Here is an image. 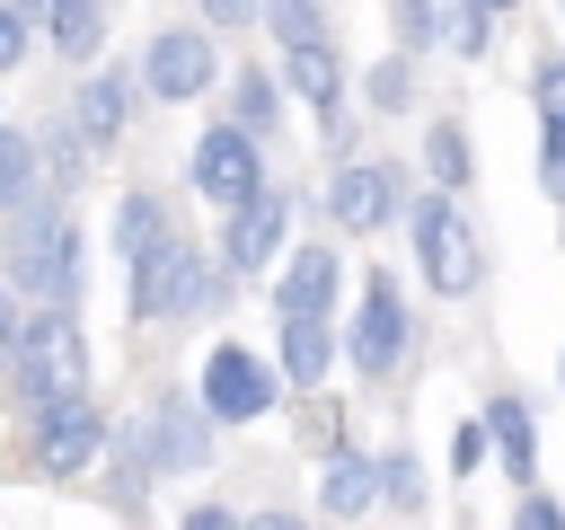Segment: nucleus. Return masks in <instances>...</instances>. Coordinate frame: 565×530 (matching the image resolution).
<instances>
[{
    "label": "nucleus",
    "instance_id": "f257e3e1",
    "mask_svg": "<svg viewBox=\"0 0 565 530\" xmlns=\"http://www.w3.org/2000/svg\"><path fill=\"white\" fill-rule=\"evenodd\" d=\"M0 283L26 309H79V292H88V230L71 221V203L35 194V203L9 212V230H0Z\"/></svg>",
    "mask_w": 565,
    "mask_h": 530
},
{
    "label": "nucleus",
    "instance_id": "f03ea898",
    "mask_svg": "<svg viewBox=\"0 0 565 530\" xmlns=\"http://www.w3.org/2000/svg\"><path fill=\"white\" fill-rule=\"evenodd\" d=\"M406 247H415V274H424L433 300H468L486 283V239H477V221H468L459 194H433L424 186L406 203Z\"/></svg>",
    "mask_w": 565,
    "mask_h": 530
},
{
    "label": "nucleus",
    "instance_id": "7ed1b4c3",
    "mask_svg": "<svg viewBox=\"0 0 565 530\" xmlns=\"http://www.w3.org/2000/svg\"><path fill=\"white\" fill-rule=\"evenodd\" d=\"M9 389L26 415L62 406L88 389V336H79V309H26L18 344H9Z\"/></svg>",
    "mask_w": 565,
    "mask_h": 530
},
{
    "label": "nucleus",
    "instance_id": "20e7f679",
    "mask_svg": "<svg viewBox=\"0 0 565 530\" xmlns=\"http://www.w3.org/2000/svg\"><path fill=\"white\" fill-rule=\"evenodd\" d=\"M230 265H212L185 230L168 239V247H150L141 265H132V318L141 327H168V318H194V309H230Z\"/></svg>",
    "mask_w": 565,
    "mask_h": 530
},
{
    "label": "nucleus",
    "instance_id": "39448f33",
    "mask_svg": "<svg viewBox=\"0 0 565 530\" xmlns=\"http://www.w3.org/2000/svg\"><path fill=\"white\" fill-rule=\"evenodd\" d=\"M406 344H415V309H406V292H397V274H362V300H353V327H344V362H353V380H388L397 362H406Z\"/></svg>",
    "mask_w": 565,
    "mask_h": 530
},
{
    "label": "nucleus",
    "instance_id": "423d86ee",
    "mask_svg": "<svg viewBox=\"0 0 565 530\" xmlns=\"http://www.w3.org/2000/svg\"><path fill=\"white\" fill-rule=\"evenodd\" d=\"M194 398H203V415L212 424H265L274 406H282V371L256 353V344H212L203 353V380H194Z\"/></svg>",
    "mask_w": 565,
    "mask_h": 530
},
{
    "label": "nucleus",
    "instance_id": "0eeeda50",
    "mask_svg": "<svg viewBox=\"0 0 565 530\" xmlns=\"http://www.w3.org/2000/svg\"><path fill=\"white\" fill-rule=\"evenodd\" d=\"M141 97H159V106H194V97H212L221 88V44H212V26H159L150 44H141Z\"/></svg>",
    "mask_w": 565,
    "mask_h": 530
},
{
    "label": "nucleus",
    "instance_id": "6e6552de",
    "mask_svg": "<svg viewBox=\"0 0 565 530\" xmlns=\"http://www.w3.org/2000/svg\"><path fill=\"white\" fill-rule=\"evenodd\" d=\"M185 177H194V194H203V203H221V212H238V203H256V194L274 186V177H265V141H256V132H238L230 115H221V124H203V141H194Z\"/></svg>",
    "mask_w": 565,
    "mask_h": 530
},
{
    "label": "nucleus",
    "instance_id": "1a4fd4ad",
    "mask_svg": "<svg viewBox=\"0 0 565 530\" xmlns=\"http://www.w3.org/2000/svg\"><path fill=\"white\" fill-rule=\"evenodd\" d=\"M406 203H415V194H406V168H397V159H335V168H327V221L353 230V239L388 230Z\"/></svg>",
    "mask_w": 565,
    "mask_h": 530
},
{
    "label": "nucleus",
    "instance_id": "9d476101",
    "mask_svg": "<svg viewBox=\"0 0 565 530\" xmlns=\"http://www.w3.org/2000/svg\"><path fill=\"white\" fill-rule=\"evenodd\" d=\"M212 433H221V424L203 415L194 389H159L150 415H141V442H150V468H159V477H194V468H212V451H221Z\"/></svg>",
    "mask_w": 565,
    "mask_h": 530
},
{
    "label": "nucleus",
    "instance_id": "9b49d317",
    "mask_svg": "<svg viewBox=\"0 0 565 530\" xmlns=\"http://www.w3.org/2000/svg\"><path fill=\"white\" fill-rule=\"evenodd\" d=\"M106 406L79 389V398H62V406H44V415H26V442H35V477H79L97 451H106Z\"/></svg>",
    "mask_w": 565,
    "mask_h": 530
},
{
    "label": "nucleus",
    "instance_id": "f8f14e48",
    "mask_svg": "<svg viewBox=\"0 0 565 530\" xmlns=\"http://www.w3.org/2000/svg\"><path fill=\"white\" fill-rule=\"evenodd\" d=\"M132 106H141V71H132V62H97V71H79V88H71V124H79L88 150H115L124 124H132Z\"/></svg>",
    "mask_w": 565,
    "mask_h": 530
},
{
    "label": "nucleus",
    "instance_id": "ddd939ff",
    "mask_svg": "<svg viewBox=\"0 0 565 530\" xmlns=\"http://www.w3.org/2000/svg\"><path fill=\"white\" fill-rule=\"evenodd\" d=\"M282 230H291V194L265 186L256 203L221 212V265H230V274H265V265L282 256Z\"/></svg>",
    "mask_w": 565,
    "mask_h": 530
},
{
    "label": "nucleus",
    "instance_id": "4468645a",
    "mask_svg": "<svg viewBox=\"0 0 565 530\" xmlns=\"http://www.w3.org/2000/svg\"><path fill=\"white\" fill-rule=\"evenodd\" d=\"M335 292H344V256L327 239H300L282 256V274H274V318H327Z\"/></svg>",
    "mask_w": 565,
    "mask_h": 530
},
{
    "label": "nucleus",
    "instance_id": "2eb2a0df",
    "mask_svg": "<svg viewBox=\"0 0 565 530\" xmlns=\"http://www.w3.org/2000/svg\"><path fill=\"white\" fill-rule=\"evenodd\" d=\"M282 88L318 115V132H335V124H344V88H353L335 35H327V44H291V53H282Z\"/></svg>",
    "mask_w": 565,
    "mask_h": 530
},
{
    "label": "nucleus",
    "instance_id": "dca6fc26",
    "mask_svg": "<svg viewBox=\"0 0 565 530\" xmlns=\"http://www.w3.org/2000/svg\"><path fill=\"white\" fill-rule=\"evenodd\" d=\"M335 353H344V336L327 318H274V371H282V389H327Z\"/></svg>",
    "mask_w": 565,
    "mask_h": 530
},
{
    "label": "nucleus",
    "instance_id": "f3484780",
    "mask_svg": "<svg viewBox=\"0 0 565 530\" xmlns=\"http://www.w3.org/2000/svg\"><path fill=\"white\" fill-rule=\"evenodd\" d=\"M486 433H494V468L530 495V486H539V415H530V398L494 389V398H486Z\"/></svg>",
    "mask_w": 565,
    "mask_h": 530
},
{
    "label": "nucleus",
    "instance_id": "a211bd4d",
    "mask_svg": "<svg viewBox=\"0 0 565 530\" xmlns=\"http://www.w3.org/2000/svg\"><path fill=\"white\" fill-rule=\"evenodd\" d=\"M318 512H335V521L380 512V459H371V451H353V442H335V451L318 459Z\"/></svg>",
    "mask_w": 565,
    "mask_h": 530
},
{
    "label": "nucleus",
    "instance_id": "6ab92c4d",
    "mask_svg": "<svg viewBox=\"0 0 565 530\" xmlns=\"http://www.w3.org/2000/svg\"><path fill=\"white\" fill-rule=\"evenodd\" d=\"M106 239H115V256H124V265H141L150 247H168V239H177L168 194H159V186H124V194H115V230H106Z\"/></svg>",
    "mask_w": 565,
    "mask_h": 530
},
{
    "label": "nucleus",
    "instance_id": "aec40b11",
    "mask_svg": "<svg viewBox=\"0 0 565 530\" xmlns=\"http://www.w3.org/2000/svg\"><path fill=\"white\" fill-rule=\"evenodd\" d=\"M150 477H159V468H150L141 415H132V424H115V433H106V495H115V512H124V521H141V504H150Z\"/></svg>",
    "mask_w": 565,
    "mask_h": 530
},
{
    "label": "nucleus",
    "instance_id": "412c9836",
    "mask_svg": "<svg viewBox=\"0 0 565 530\" xmlns=\"http://www.w3.org/2000/svg\"><path fill=\"white\" fill-rule=\"evenodd\" d=\"M468 177H477L468 124H459V115H433V124H424V186H433V194H468Z\"/></svg>",
    "mask_w": 565,
    "mask_h": 530
},
{
    "label": "nucleus",
    "instance_id": "4be33fe9",
    "mask_svg": "<svg viewBox=\"0 0 565 530\" xmlns=\"http://www.w3.org/2000/svg\"><path fill=\"white\" fill-rule=\"evenodd\" d=\"M44 44L62 62H97L106 53V0H44Z\"/></svg>",
    "mask_w": 565,
    "mask_h": 530
},
{
    "label": "nucleus",
    "instance_id": "5701e85b",
    "mask_svg": "<svg viewBox=\"0 0 565 530\" xmlns=\"http://www.w3.org/2000/svg\"><path fill=\"white\" fill-rule=\"evenodd\" d=\"M35 194H44V141H35V124H0V221Z\"/></svg>",
    "mask_w": 565,
    "mask_h": 530
},
{
    "label": "nucleus",
    "instance_id": "b1692460",
    "mask_svg": "<svg viewBox=\"0 0 565 530\" xmlns=\"http://www.w3.org/2000/svg\"><path fill=\"white\" fill-rule=\"evenodd\" d=\"M230 124H238V132H256V141H274V132H282V80H274V71H256V62H247V71H230Z\"/></svg>",
    "mask_w": 565,
    "mask_h": 530
},
{
    "label": "nucleus",
    "instance_id": "393cba45",
    "mask_svg": "<svg viewBox=\"0 0 565 530\" xmlns=\"http://www.w3.org/2000/svg\"><path fill=\"white\" fill-rule=\"evenodd\" d=\"M415 88H424V71H415V53H397V44L362 71V106H371V115H415Z\"/></svg>",
    "mask_w": 565,
    "mask_h": 530
},
{
    "label": "nucleus",
    "instance_id": "a878e982",
    "mask_svg": "<svg viewBox=\"0 0 565 530\" xmlns=\"http://www.w3.org/2000/svg\"><path fill=\"white\" fill-rule=\"evenodd\" d=\"M79 177H88V141H79V124H53V132H44V194L71 203Z\"/></svg>",
    "mask_w": 565,
    "mask_h": 530
},
{
    "label": "nucleus",
    "instance_id": "bb28decb",
    "mask_svg": "<svg viewBox=\"0 0 565 530\" xmlns=\"http://www.w3.org/2000/svg\"><path fill=\"white\" fill-rule=\"evenodd\" d=\"M388 35H397V53H433L441 44V0H388Z\"/></svg>",
    "mask_w": 565,
    "mask_h": 530
},
{
    "label": "nucleus",
    "instance_id": "cd10ccee",
    "mask_svg": "<svg viewBox=\"0 0 565 530\" xmlns=\"http://www.w3.org/2000/svg\"><path fill=\"white\" fill-rule=\"evenodd\" d=\"M265 26L282 35V53L291 44H327L335 26H327V0H265Z\"/></svg>",
    "mask_w": 565,
    "mask_h": 530
},
{
    "label": "nucleus",
    "instance_id": "c85d7f7f",
    "mask_svg": "<svg viewBox=\"0 0 565 530\" xmlns=\"http://www.w3.org/2000/svg\"><path fill=\"white\" fill-rule=\"evenodd\" d=\"M380 504H388V512H424V468H415V451H380Z\"/></svg>",
    "mask_w": 565,
    "mask_h": 530
},
{
    "label": "nucleus",
    "instance_id": "c756f323",
    "mask_svg": "<svg viewBox=\"0 0 565 530\" xmlns=\"http://www.w3.org/2000/svg\"><path fill=\"white\" fill-rule=\"evenodd\" d=\"M441 44H450L459 62H486V44H494V18H486L477 0H459V9H441Z\"/></svg>",
    "mask_w": 565,
    "mask_h": 530
},
{
    "label": "nucleus",
    "instance_id": "7c9ffc66",
    "mask_svg": "<svg viewBox=\"0 0 565 530\" xmlns=\"http://www.w3.org/2000/svg\"><path fill=\"white\" fill-rule=\"evenodd\" d=\"M530 97H539V124H565V53H539Z\"/></svg>",
    "mask_w": 565,
    "mask_h": 530
},
{
    "label": "nucleus",
    "instance_id": "2f4dec72",
    "mask_svg": "<svg viewBox=\"0 0 565 530\" xmlns=\"http://www.w3.org/2000/svg\"><path fill=\"white\" fill-rule=\"evenodd\" d=\"M486 451H494L486 415H477V424H459V433H450V477H477V468H486Z\"/></svg>",
    "mask_w": 565,
    "mask_h": 530
},
{
    "label": "nucleus",
    "instance_id": "473e14b6",
    "mask_svg": "<svg viewBox=\"0 0 565 530\" xmlns=\"http://www.w3.org/2000/svg\"><path fill=\"white\" fill-rule=\"evenodd\" d=\"M539 186L547 203H565V124H539Z\"/></svg>",
    "mask_w": 565,
    "mask_h": 530
},
{
    "label": "nucleus",
    "instance_id": "72a5a7b5",
    "mask_svg": "<svg viewBox=\"0 0 565 530\" xmlns=\"http://www.w3.org/2000/svg\"><path fill=\"white\" fill-rule=\"evenodd\" d=\"M26 53H35V18H18V9L0 0V71H18Z\"/></svg>",
    "mask_w": 565,
    "mask_h": 530
},
{
    "label": "nucleus",
    "instance_id": "f704fd0d",
    "mask_svg": "<svg viewBox=\"0 0 565 530\" xmlns=\"http://www.w3.org/2000/svg\"><path fill=\"white\" fill-rule=\"evenodd\" d=\"M512 530H565V504H556L547 486H530V495L512 504Z\"/></svg>",
    "mask_w": 565,
    "mask_h": 530
},
{
    "label": "nucleus",
    "instance_id": "c9c22d12",
    "mask_svg": "<svg viewBox=\"0 0 565 530\" xmlns=\"http://www.w3.org/2000/svg\"><path fill=\"white\" fill-rule=\"evenodd\" d=\"M194 9H203V26H212V35H221V26H256V18H265V0H194Z\"/></svg>",
    "mask_w": 565,
    "mask_h": 530
},
{
    "label": "nucleus",
    "instance_id": "e433bc0d",
    "mask_svg": "<svg viewBox=\"0 0 565 530\" xmlns=\"http://www.w3.org/2000/svg\"><path fill=\"white\" fill-rule=\"evenodd\" d=\"M238 521H247V512H230V504H185V512H177V530H238Z\"/></svg>",
    "mask_w": 565,
    "mask_h": 530
},
{
    "label": "nucleus",
    "instance_id": "4c0bfd02",
    "mask_svg": "<svg viewBox=\"0 0 565 530\" xmlns=\"http://www.w3.org/2000/svg\"><path fill=\"white\" fill-rule=\"evenodd\" d=\"M18 327H26V300L0 283V371H9V344H18Z\"/></svg>",
    "mask_w": 565,
    "mask_h": 530
},
{
    "label": "nucleus",
    "instance_id": "58836bf2",
    "mask_svg": "<svg viewBox=\"0 0 565 530\" xmlns=\"http://www.w3.org/2000/svg\"><path fill=\"white\" fill-rule=\"evenodd\" d=\"M238 530H318V521H309V512H282V504H265V512H247Z\"/></svg>",
    "mask_w": 565,
    "mask_h": 530
},
{
    "label": "nucleus",
    "instance_id": "ea45409f",
    "mask_svg": "<svg viewBox=\"0 0 565 530\" xmlns=\"http://www.w3.org/2000/svg\"><path fill=\"white\" fill-rule=\"evenodd\" d=\"M9 9H18V18H35V26H44V0H9Z\"/></svg>",
    "mask_w": 565,
    "mask_h": 530
},
{
    "label": "nucleus",
    "instance_id": "a19ab883",
    "mask_svg": "<svg viewBox=\"0 0 565 530\" xmlns=\"http://www.w3.org/2000/svg\"><path fill=\"white\" fill-rule=\"evenodd\" d=\"M477 9H486V18H512V9H521V0H477Z\"/></svg>",
    "mask_w": 565,
    "mask_h": 530
},
{
    "label": "nucleus",
    "instance_id": "79ce46f5",
    "mask_svg": "<svg viewBox=\"0 0 565 530\" xmlns=\"http://www.w3.org/2000/svg\"><path fill=\"white\" fill-rule=\"evenodd\" d=\"M556 380H565V344H556Z\"/></svg>",
    "mask_w": 565,
    "mask_h": 530
},
{
    "label": "nucleus",
    "instance_id": "37998d69",
    "mask_svg": "<svg viewBox=\"0 0 565 530\" xmlns=\"http://www.w3.org/2000/svg\"><path fill=\"white\" fill-rule=\"evenodd\" d=\"M556 212H565V203H556Z\"/></svg>",
    "mask_w": 565,
    "mask_h": 530
},
{
    "label": "nucleus",
    "instance_id": "c03bdc74",
    "mask_svg": "<svg viewBox=\"0 0 565 530\" xmlns=\"http://www.w3.org/2000/svg\"><path fill=\"white\" fill-rule=\"evenodd\" d=\"M556 9H565V0H556Z\"/></svg>",
    "mask_w": 565,
    "mask_h": 530
}]
</instances>
